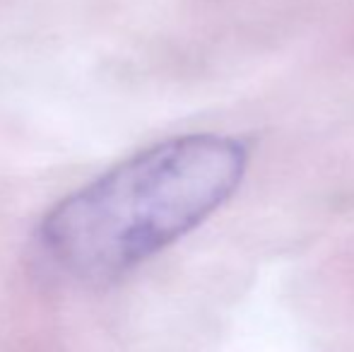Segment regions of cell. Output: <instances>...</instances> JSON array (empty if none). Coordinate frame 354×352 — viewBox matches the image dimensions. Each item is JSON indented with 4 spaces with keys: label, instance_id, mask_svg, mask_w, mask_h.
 Masks as SVG:
<instances>
[{
    "label": "cell",
    "instance_id": "cell-1",
    "mask_svg": "<svg viewBox=\"0 0 354 352\" xmlns=\"http://www.w3.org/2000/svg\"><path fill=\"white\" fill-rule=\"evenodd\" d=\"M246 167V142L232 136L157 142L56 203L39 225V246L80 282L118 280L219 210Z\"/></svg>",
    "mask_w": 354,
    "mask_h": 352
}]
</instances>
